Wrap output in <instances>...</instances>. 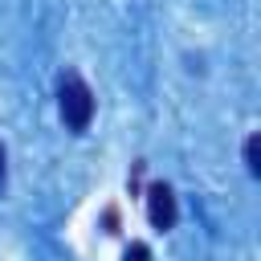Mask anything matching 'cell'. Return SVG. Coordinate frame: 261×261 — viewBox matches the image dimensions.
Wrapping results in <instances>:
<instances>
[{
    "label": "cell",
    "mask_w": 261,
    "mask_h": 261,
    "mask_svg": "<svg viewBox=\"0 0 261 261\" xmlns=\"http://www.w3.org/2000/svg\"><path fill=\"white\" fill-rule=\"evenodd\" d=\"M245 167H249V175H261V139L257 135L245 139Z\"/></svg>",
    "instance_id": "cell-3"
},
{
    "label": "cell",
    "mask_w": 261,
    "mask_h": 261,
    "mask_svg": "<svg viewBox=\"0 0 261 261\" xmlns=\"http://www.w3.org/2000/svg\"><path fill=\"white\" fill-rule=\"evenodd\" d=\"M122 261H151V249H147L143 241H135V245L122 253Z\"/></svg>",
    "instance_id": "cell-4"
},
{
    "label": "cell",
    "mask_w": 261,
    "mask_h": 261,
    "mask_svg": "<svg viewBox=\"0 0 261 261\" xmlns=\"http://www.w3.org/2000/svg\"><path fill=\"white\" fill-rule=\"evenodd\" d=\"M175 216H179V208H175V192L167 188V184H151L147 188V220L155 224V228H171L175 224Z\"/></svg>",
    "instance_id": "cell-2"
},
{
    "label": "cell",
    "mask_w": 261,
    "mask_h": 261,
    "mask_svg": "<svg viewBox=\"0 0 261 261\" xmlns=\"http://www.w3.org/2000/svg\"><path fill=\"white\" fill-rule=\"evenodd\" d=\"M57 106H61V118H65V126L69 130H86L90 126V118H94V90L82 82V73H61V82H57Z\"/></svg>",
    "instance_id": "cell-1"
},
{
    "label": "cell",
    "mask_w": 261,
    "mask_h": 261,
    "mask_svg": "<svg viewBox=\"0 0 261 261\" xmlns=\"http://www.w3.org/2000/svg\"><path fill=\"white\" fill-rule=\"evenodd\" d=\"M0 188H4V147H0Z\"/></svg>",
    "instance_id": "cell-5"
}]
</instances>
